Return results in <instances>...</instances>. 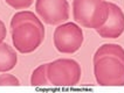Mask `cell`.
Returning <instances> with one entry per match:
<instances>
[{
	"instance_id": "8fae6325",
	"label": "cell",
	"mask_w": 124,
	"mask_h": 93,
	"mask_svg": "<svg viewBox=\"0 0 124 93\" xmlns=\"http://www.w3.org/2000/svg\"><path fill=\"white\" fill-rule=\"evenodd\" d=\"M5 2L14 9H25L31 6L34 0H5Z\"/></svg>"
},
{
	"instance_id": "7a4b0ae2",
	"label": "cell",
	"mask_w": 124,
	"mask_h": 93,
	"mask_svg": "<svg viewBox=\"0 0 124 93\" xmlns=\"http://www.w3.org/2000/svg\"><path fill=\"white\" fill-rule=\"evenodd\" d=\"M12 41L15 49L21 53L35 51L45 40V27L33 12L22 11L13 15L11 20Z\"/></svg>"
},
{
	"instance_id": "30bf717a",
	"label": "cell",
	"mask_w": 124,
	"mask_h": 93,
	"mask_svg": "<svg viewBox=\"0 0 124 93\" xmlns=\"http://www.w3.org/2000/svg\"><path fill=\"white\" fill-rule=\"evenodd\" d=\"M20 80L9 73H4L0 76V86H19Z\"/></svg>"
},
{
	"instance_id": "7c38bea8",
	"label": "cell",
	"mask_w": 124,
	"mask_h": 93,
	"mask_svg": "<svg viewBox=\"0 0 124 93\" xmlns=\"http://www.w3.org/2000/svg\"><path fill=\"white\" fill-rule=\"evenodd\" d=\"M6 35H7L6 27H5V25H4V22L0 20V43L4 42L5 37H6Z\"/></svg>"
},
{
	"instance_id": "3957f363",
	"label": "cell",
	"mask_w": 124,
	"mask_h": 93,
	"mask_svg": "<svg viewBox=\"0 0 124 93\" xmlns=\"http://www.w3.org/2000/svg\"><path fill=\"white\" fill-rule=\"evenodd\" d=\"M109 7L105 0H74L73 16L84 28L97 29L108 19Z\"/></svg>"
},
{
	"instance_id": "5b68a950",
	"label": "cell",
	"mask_w": 124,
	"mask_h": 93,
	"mask_svg": "<svg viewBox=\"0 0 124 93\" xmlns=\"http://www.w3.org/2000/svg\"><path fill=\"white\" fill-rule=\"evenodd\" d=\"M83 32L74 22H66L55 28L53 41L56 50L61 53H74L83 44Z\"/></svg>"
},
{
	"instance_id": "277c9868",
	"label": "cell",
	"mask_w": 124,
	"mask_h": 93,
	"mask_svg": "<svg viewBox=\"0 0 124 93\" xmlns=\"http://www.w3.org/2000/svg\"><path fill=\"white\" fill-rule=\"evenodd\" d=\"M47 74L53 86H75L81 79L82 70L76 60L61 58L48 63Z\"/></svg>"
},
{
	"instance_id": "6da1fadb",
	"label": "cell",
	"mask_w": 124,
	"mask_h": 93,
	"mask_svg": "<svg viewBox=\"0 0 124 93\" xmlns=\"http://www.w3.org/2000/svg\"><path fill=\"white\" fill-rule=\"evenodd\" d=\"M94 74L101 86H124V49L118 44H103L94 55Z\"/></svg>"
},
{
	"instance_id": "ba28073f",
	"label": "cell",
	"mask_w": 124,
	"mask_h": 93,
	"mask_svg": "<svg viewBox=\"0 0 124 93\" xmlns=\"http://www.w3.org/2000/svg\"><path fill=\"white\" fill-rule=\"evenodd\" d=\"M18 56L15 50L7 43H0V72H7L15 67Z\"/></svg>"
},
{
	"instance_id": "8992f818",
	"label": "cell",
	"mask_w": 124,
	"mask_h": 93,
	"mask_svg": "<svg viewBox=\"0 0 124 93\" xmlns=\"http://www.w3.org/2000/svg\"><path fill=\"white\" fill-rule=\"evenodd\" d=\"M35 11L45 23L55 26L69 19V4L67 0H36Z\"/></svg>"
},
{
	"instance_id": "52a82bcc",
	"label": "cell",
	"mask_w": 124,
	"mask_h": 93,
	"mask_svg": "<svg viewBox=\"0 0 124 93\" xmlns=\"http://www.w3.org/2000/svg\"><path fill=\"white\" fill-rule=\"evenodd\" d=\"M109 14L103 26L95 29L103 39H117L124 32V13L116 4L108 2Z\"/></svg>"
},
{
	"instance_id": "9c48e42d",
	"label": "cell",
	"mask_w": 124,
	"mask_h": 93,
	"mask_svg": "<svg viewBox=\"0 0 124 93\" xmlns=\"http://www.w3.org/2000/svg\"><path fill=\"white\" fill-rule=\"evenodd\" d=\"M47 65L48 64H41L33 71L31 76V84L33 86H50L52 85L47 74Z\"/></svg>"
}]
</instances>
